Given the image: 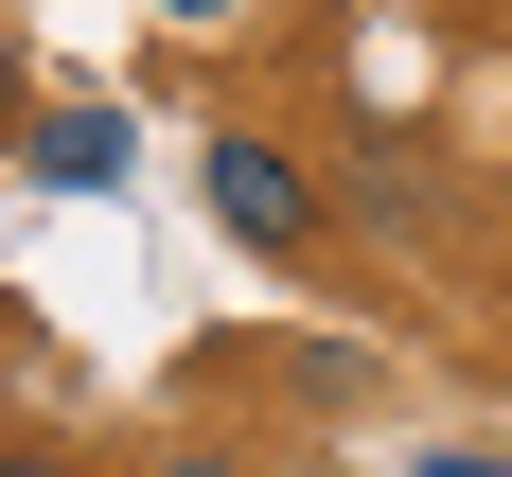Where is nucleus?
Returning <instances> with one entry per match:
<instances>
[{"label": "nucleus", "mask_w": 512, "mask_h": 477, "mask_svg": "<svg viewBox=\"0 0 512 477\" xmlns=\"http://www.w3.org/2000/svg\"><path fill=\"white\" fill-rule=\"evenodd\" d=\"M195 177H212V212H230V248H265V265H301V248H318V177L265 142V124H212Z\"/></svg>", "instance_id": "obj_1"}, {"label": "nucleus", "mask_w": 512, "mask_h": 477, "mask_svg": "<svg viewBox=\"0 0 512 477\" xmlns=\"http://www.w3.org/2000/svg\"><path fill=\"white\" fill-rule=\"evenodd\" d=\"M159 477H230V460H159Z\"/></svg>", "instance_id": "obj_7"}, {"label": "nucleus", "mask_w": 512, "mask_h": 477, "mask_svg": "<svg viewBox=\"0 0 512 477\" xmlns=\"http://www.w3.org/2000/svg\"><path fill=\"white\" fill-rule=\"evenodd\" d=\"M18 124H36V106H18V53H0V142H18Z\"/></svg>", "instance_id": "obj_4"}, {"label": "nucleus", "mask_w": 512, "mask_h": 477, "mask_svg": "<svg viewBox=\"0 0 512 477\" xmlns=\"http://www.w3.org/2000/svg\"><path fill=\"white\" fill-rule=\"evenodd\" d=\"M424 477H512V460H495V442H442V460H424Z\"/></svg>", "instance_id": "obj_3"}, {"label": "nucleus", "mask_w": 512, "mask_h": 477, "mask_svg": "<svg viewBox=\"0 0 512 477\" xmlns=\"http://www.w3.org/2000/svg\"><path fill=\"white\" fill-rule=\"evenodd\" d=\"M18 142H36L53 195H106V177H124V124H106V106H53V124H18Z\"/></svg>", "instance_id": "obj_2"}, {"label": "nucleus", "mask_w": 512, "mask_h": 477, "mask_svg": "<svg viewBox=\"0 0 512 477\" xmlns=\"http://www.w3.org/2000/svg\"><path fill=\"white\" fill-rule=\"evenodd\" d=\"M159 18H248V0H159Z\"/></svg>", "instance_id": "obj_6"}, {"label": "nucleus", "mask_w": 512, "mask_h": 477, "mask_svg": "<svg viewBox=\"0 0 512 477\" xmlns=\"http://www.w3.org/2000/svg\"><path fill=\"white\" fill-rule=\"evenodd\" d=\"M0 477H71V460H36V442H0Z\"/></svg>", "instance_id": "obj_5"}]
</instances>
